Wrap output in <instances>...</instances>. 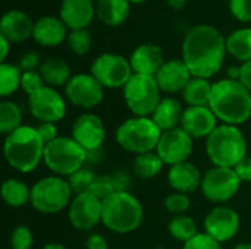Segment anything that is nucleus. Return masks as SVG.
I'll use <instances>...</instances> for the list:
<instances>
[{
    "instance_id": "37",
    "label": "nucleus",
    "mask_w": 251,
    "mask_h": 249,
    "mask_svg": "<svg viewBox=\"0 0 251 249\" xmlns=\"http://www.w3.org/2000/svg\"><path fill=\"white\" fill-rule=\"evenodd\" d=\"M165 207L169 213H172L174 216H179L184 214L190 210L191 207V200L188 197V194H182V192H172L166 197L165 200Z\"/></svg>"
},
{
    "instance_id": "41",
    "label": "nucleus",
    "mask_w": 251,
    "mask_h": 249,
    "mask_svg": "<svg viewBox=\"0 0 251 249\" xmlns=\"http://www.w3.org/2000/svg\"><path fill=\"white\" fill-rule=\"evenodd\" d=\"M221 245L222 244H219L218 241H215L207 233L200 232L193 239H190L188 242H185L182 249H222Z\"/></svg>"
},
{
    "instance_id": "17",
    "label": "nucleus",
    "mask_w": 251,
    "mask_h": 249,
    "mask_svg": "<svg viewBox=\"0 0 251 249\" xmlns=\"http://www.w3.org/2000/svg\"><path fill=\"white\" fill-rule=\"evenodd\" d=\"M72 138L85 151L100 148L106 138V126L100 116L94 113H82L72 125Z\"/></svg>"
},
{
    "instance_id": "49",
    "label": "nucleus",
    "mask_w": 251,
    "mask_h": 249,
    "mask_svg": "<svg viewBox=\"0 0 251 249\" xmlns=\"http://www.w3.org/2000/svg\"><path fill=\"white\" fill-rule=\"evenodd\" d=\"M104 154H106V151L103 150V147L96 148V150H90V151H87V160H85V163L87 164H99V163L103 161Z\"/></svg>"
},
{
    "instance_id": "2",
    "label": "nucleus",
    "mask_w": 251,
    "mask_h": 249,
    "mask_svg": "<svg viewBox=\"0 0 251 249\" xmlns=\"http://www.w3.org/2000/svg\"><path fill=\"white\" fill-rule=\"evenodd\" d=\"M209 107L218 120L240 126L251 117V92L238 79H221L213 84Z\"/></svg>"
},
{
    "instance_id": "26",
    "label": "nucleus",
    "mask_w": 251,
    "mask_h": 249,
    "mask_svg": "<svg viewBox=\"0 0 251 249\" xmlns=\"http://www.w3.org/2000/svg\"><path fill=\"white\" fill-rule=\"evenodd\" d=\"M131 12V3L128 0H99L96 6V15L101 23L107 26L122 25Z\"/></svg>"
},
{
    "instance_id": "22",
    "label": "nucleus",
    "mask_w": 251,
    "mask_h": 249,
    "mask_svg": "<svg viewBox=\"0 0 251 249\" xmlns=\"http://www.w3.org/2000/svg\"><path fill=\"white\" fill-rule=\"evenodd\" d=\"M34 22L22 10H9L0 19V35L10 43H22L32 37Z\"/></svg>"
},
{
    "instance_id": "8",
    "label": "nucleus",
    "mask_w": 251,
    "mask_h": 249,
    "mask_svg": "<svg viewBox=\"0 0 251 249\" xmlns=\"http://www.w3.org/2000/svg\"><path fill=\"white\" fill-rule=\"evenodd\" d=\"M72 195L68 179L53 175L32 185L29 204L43 214H56L71 205Z\"/></svg>"
},
{
    "instance_id": "48",
    "label": "nucleus",
    "mask_w": 251,
    "mask_h": 249,
    "mask_svg": "<svg viewBox=\"0 0 251 249\" xmlns=\"http://www.w3.org/2000/svg\"><path fill=\"white\" fill-rule=\"evenodd\" d=\"M240 68H241V73H240L238 81L251 92V60L246 62V63H241Z\"/></svg>"
},
{
    "instance_id": "44",
    "label": "nucleus",
    "mask_w": 251,
    "mask_h": 249,
    "mask_svg": "<svg viewBox=\"0 0 251 249\" xmlns=\"http://www.w3.org/2000/svg\"><path fill=\"white\" fill-rule=\"evenodd\" d=\"M41 60H40V54L37 51H26L21 59H19V63L18 66L21 68L22 72H31V70H35L37 68L40 69L41 66Z\"/></svg>"
},
{
    "instance_id": "15",
    "label": "nucleus",
    "mask_w": 251,
    "mask_h": 249,
    "mask_svg": "<svg viewBox=\"0 0 251 249\" xmlns=\"http://www.w3.org/2000/svg\"><path fill=\"white\" fill-rule=\"evenodd\" d=\"M191 138L181 126L162 132L159 139L156 153L168 166H175L184 161H188V157L193 153V142Z\"/></svg>"
},
{
    "instance_id": "3",
    "label": "nucleus",
    "mask_w": 251,
    "mask_h": 249,
    "mask_svg": "<svg viewBox=\"0 0 251 249\" xmlns=\"http://www.w3.org/2000/svg\"><path fill=\"white\" fill-rule=\"evenodd\" d=\"M44 148L46 144L41 141L37 128L22 125L4 138L3 154L13 170L31 173L44 160Z\"/></svg>"
},
{
    "instance_id": "12",
    "label": "nucleus",
    "mask_w": 251,
    "mask_h": 249,
    "mask_svg": "<svg viewBox=\"0 0 251 249\" xmlns=\"http://www.w3.org/2000/svg\"><path fill=\"white\" fill-rule=\"evenodd\" d=\"M65 95L71 104L90 110L103 101L104 87L91 73H76L66 84Z\"/></svg>"
},
{
    "instance_id": "14",
    "label": "nucleus",
    "mask_w": 251,
    "mask_h": 249,
    "mask_svg": "<svg viewBox=\"0 0 251 249\" xmlns=\"http://www.w3.org/2000/svg\"><path fill=\"white\" fill-rule=\"evenodd\" d=\"M103 217V201L91 192L75 195L68 208V219L78 230H91Z\"/></svg>"
},
{
    "instance_id": "7",
    "label": "nucleus",
    "mask_w": 251,
    "mask_h": 249,
    "mask_svg": "<svg viewBox=\"0 0 251 249\" xmlns=\"http://www.w3.org/2000/svg\"><path fill=\"white\" fill-rule=\"evenodd\" d=\"M87 151L72 138L59 136L44 148V164L60 178H69L84 167Z\"/></svg>"
},
{
    "instance_id": "53",
    "label": "nucleus",
    "mask_w": 251,
    "mask_h": 249,
    "mask_svg": "<svg viewBox=\"0 0 251 249\" xmlns=\"http://www.w3.org/2000/svg\"><path fill=\"white\" fill-rule=\"evenodd\" d=\"M41 249H68L65 245H62V244H47V245H44Z\"/></svg>"
},
{
    "instance_id": "10",
    "label": "nucleus",
    "mask_w": 251,
    "mask_h": 249,
    "mask_svg": "<svg viewBox=\"0 0 251 249\" xmlns=\"http://www.w3.org/2000/svg\"><path fill=\"white\" fill-rule=\"evenodd\" d=\"M241 183L234 169L213 166L203 175L200 189L207 201L224 205L237 195Z\"/></svg>"
},
{
    "instance_id": "5",
    "label": "nucleus",
    "mask_w": 251,
    "mask_h": 249,
    "mask_svg": "<svg viewBox=\"0 0 251 249\" xmlns=\"http://www.w3.org/2000/svg\"><path fill=\"white\" fill-rule=\"evenodd\" d=\"M143 219L144 208L131 192H115L103 200L101 223L113 233H131L141 226Z\"/></svg>"
},
{
    "instance_id": "38",
    "label": "nucleus",
    "mask_w": 251,
    "mask_h": 249,
    "mask_svg": "<svg viewBox=\"0 0 251 249\" xmlns=\"http://www.w3.org/2000/svg\"><path fill=\"white\" fill-rule=\"evenodd\" d=\"M34 244V236L29 227L21 225L13 229L10 233V248L12 249H31Z\"/></svg>"
},
{
    "instance_id": "29",
    "label": "nucleus",
    "mask_w": 251,
    "mask_h": 249,
    "mask_svg": "<svg viewBox=\"0 0 251 249\" xmlns=\"http://www.w3.org/2000/svg\"><path fill=\"white\" fill-rule=\"evenodd\" d=\"M226 51L241 63L251 60V28H240L226 37Z\"/></svg>"
},
{
    "instance_id": "50",
    "label": "nucleus",
    "mask_w": 251,
    "mask_h": 249,
    "mask_svg": "<svg viewBox=\"0 0 251 249\" xmlns=\"http://www.w3.org/2000/svg\"><path fill=\"white\" fill-rule=\"evenodd\" d=\"M10 41L9 40H6L3 35H0V47H1V50H0V63H4V60H6V57H7V54H9V47H10Z\"/></svg>"
},
{
    "instance_id": "36",
    "label": "nucleus",
    "mask_w": 251,
    "mask_h": 249,
    "mask_svg": "<svg viewBox=\"0 0 251 249\" xmlns=\"http://www.w3.org/2000/svg\"><path fill=\"white\" fill-rule=\"evenodd\" d=\"M96 178H97V175L91 169L82 167L78 172H75L72 176H69L68 182H69V185L72 188V192L75 195H79V194H84V192L90 191V188H91Z\"/></svg>"
},
{
    "instance_id": "55",
    "label": "nucleus",
    "mask_w": 251,
    "mask_h": 249,
    "mask_svg": "<svg viewBox=\"0 0 251 249\" xmlns=\"http://www.w3.org/2000/svg\"><path fill=\"white\" fill-rule=\"evenodd\" d=\"M129 3H144L146 0H128Z\"/></svg>"
},
{
    "instance_id": "43",
    "label": "nucleus",
    "mask_w": 251,
    "mask_h": 249,
    "mask_svg": "<svg viewBox=\"0 0 251 249\" xmlns=\"http://www.w3.org/2000/svg\"><path fill=\"white\" fill-rule=\"evenodd\" d=\"M110 178H112V182H113L116 192H129V188L132 185V179L126 170H122V169L115 170L110 175Z\"/></svg>"
},
{
    "instance_id": "24",
    "label": "nucleus",
    "mask_w": 251,
    "mask_h": 249,
    "mask_svg": "<svg viewBox=\"0 0 251 249\" xmlns=\"http://www.w3.org/2000/svg\"><path fill=\"white\" fill-rule=\"evenodd\" d=\"M68 28L57 16H41L34 22L32 38L43 47H56L68 38Z\"/></svg>"
},
{
    "instance_id": "9",
    "label": "nucleus",
    "mask_w": 251,
    "mask_h": 249,
    "mask_svg": "<svg viewBox=\"0 0 251 249\" xmlns=\"http://www.w3.org/2000/svg\"><path fill=\"white\" fill-rule=\"evenodd\" d=\"M122 90L126 107L138 117H151L162 100V91L154 76L134 73Z\"/></svg>"
},
{
    "instance_id": "40",
    "label": "nucleus",
    "mask_w": 251,
    "mask_h": 249,
    "mask_svg": "<svg viewBox=\"0 0 251 249\" xmlns=\"http://www.w3.org/2000/svg\"><path fill=\"white\" fill-rule=\"evenodd\" d=\"M43 87H46V84H44V79H43L40 72L31 70V72H24L22 73L21 88L24 90V92L28 97L32 95L34 92H37L38 90H41Z\"/></svg>"
},
{
    "instance_id": "31",
    "label": "nucleus",
    "mask_w": 251,
    "mask_h": 249,
    "mask_svg": "<svg viewBox=\"0 0 251 249\" xmlns=\"http://www.w3.org/2000/svg\"><path fill=\"white\" fill-rule=\"evenodd\" d=\"M163 166L165 163L159 157V154L156 151H150V153L135 156L134 163H132V173L140 179L149 181L160 175Z\"/></svg>"
},
{
    "instance_id": "4",
    "label": "nucleus",
    "mask_w": 251,
    "mask_h": 249,
    "mask_svg": "<svg viewBox=\"0 0 251 249\" xmlns=\"http://www.w3.org/2000/svg\"><path fill=\"white\" fill-rule=\"evenodd\" d=\"M206 154L213 166L234 169L247 156V139L234 125H218L206 138Z\"/></svg>"
},
{
    "instance_id": "27",
    "label": "nucleus",
    "mask_w": 251,
    "mask_h": 249,
    "mask_svg": "<svg viewBox=\"0 0 251 249\" xmlns=\"http://www.w3.org/2000/svg\"><path fill=\"white\" fill-rule=\"evenodd\" d=\"M38 72L41 73L44 84L47 87H66V84L71 81V66L66 60L60 57H47L43 60Z\"/></svg>"
},
{
    "instance_id": "13",
    "label": "nucleus",
    "mask_w": 251,
    "mask_h": 249,
    "mask_svg": "<svg viewBox=\"0 0 251 249\" xmlns=\"http://www.w3.org/2000/svg\"><path fill=\"white\" fill-rule=\"evenodd\" d=\"M28 109L40 123H57L66 114V103L63 95L56 88L47 85L28 97Z\"/></svg>"
},
{
    "instance_id": "28",
    "label": "nucleus",
    "mask_w": 251,
    "mask_h": 249,
    "mask_svg": "<svg viewBox=\"0 0 251 249\" xmlns=\"http://www.w3.org/2000/svg\"><path fill=\"white\" fill-rule=\"evenodd\" d=\"M212 90H213V84H210L209 79L193 76V79L182 91V98L188 104V107L209 106Z\"/></svg>"
},
{
    "instance_id": "39",
    "label": "nucleus",
    "mask_w": 251,
    "mask_h": 249,
    "mask_svg": "<svg viewBox=\"0 0 251 249\" xmlns=\"http://www.w3.org/2000/svg\"><path fill=\"white\" fill-rule=\"evenodd\" d=\"M93 195H96L97 198H100L101 201L109 198L112 194H115V186H113V182H112V178L110 175H101V176H97L90 188V191Z\"/></svg>"
},
{
    "instance_id": "32",
    "label": "nucleus",
    "mask_w": 251,
    "mask_h": 249,
    "mask_svg": "<svg viewBox=\"0 0 251 249\" xmlns=\"http://www.w3.org/2000/svg\"><path fill=\"white\" fill-rule=\"evenodd\" d=\"M168 232L169 235L178 241V242H188L190 239H193L199 232L197 223L194 222L193 217L187 216V214H179V216H174L168 225Z\"/></svg>"
},
{
    "instance_id": "51",
    "label": "nucleus",
    "mask_w": 251,
    "mask_h": 249,
    "mask_svg": "<svg viewBox=\"0 0 251 249\" xmlns=\"http://www.w3.org/2000/svg\"><path fill=\"white\" fill-rule=\"evenodd\" d=\"M169 7H172L174 10H182L187 4L188 0H166Z\"/></svg>"
},
{
    "instance_id": "20",
    "label": "nucleus",
    "mask_w": 251,
    "mask_h": 249,
    "mask_svg": "<svg viewBox=\"0 0 251 249\" xmlns=\"http://www.w3.org/2000/svg\"><path fill=\"white\" fill-rule=\"evenodd\" d=\"M96 7L93 0H62L59 18L68 29H85L94 19Z\"/></svg>"
},
{
    "instance_id": "19",
    "label": "nucleus",
    "mask_w": 251,
    "mask_h": 249,
    "mask_svg": "<svg viewBox=\"0 0 251 249\" xmlns=\"http://www.w3.org/2000/svg\"><path fill=\"white\" fill-rule=\"evenodd\" d=\"M181 128L191 138H207L218 128V117L209 106L187 107L182 114Z\"/></svg>"
},
{
    "instance_id": "56",
    "label": "nucleus",
    "mask_w": 251,
    "mask_h": 249,
    "mask_svg": "<svg viewBox=\"0 0 251 249\" xmlns=\"http://www.w3.org/2000/svg\"><path fill=\"white\" fill-rule=\"evenodd\" d=\"M156 249H165V248H156Z\"/></svg>"
},
{
    "instance_id": "25",
    "label": "nucleus",
    "mask_w": 251,
    "mask_h": 249,
    "mask_svg": "<svg viewBox=\"0 0 251 249\" xmlns=\"http://www.w3.org/2000/svg\"><path fill=\"white\" fill-rule=\"evenodd\" d=\"M184 110L185 109H182L181 103L176 98H174V97H162V100L157 104L151 119L160 128L162 132L171 131V129H175V128L181 126Z\"/></svg>"
},
{
    "instance_id": "42",
    "label": "nucleus",
    "mask_w": 251,
    "mask_h": 249,
    "mask_svg": "<svg viewBox=\"0 0 251 249\" xmlns=\"http://www.w3.org/2000/svg\"><path fill=\"white\" fill-rule=\"evenodd\" d=\"M229 12L240 22H251V0H229Z\"/></svg>"
},
{
    "instance_id": "47",
    "label": "nucleus",
    "mask_w": 251,
    "mask_h": 249,
    "mask_svg": "<svg viewBox=\"0 0 251 249\" xmlns=\"http://www.w3.org/2000/svg\"><path fill=\"white\" fill-rule=\"evenodd\" d=\"M85 247H87V249H109V244H107V241H106V238L103 235L91 233L87 238Z\"/></svg>"
},
{
    "instance_id": "21",
    "label": "nucleus",
    "mask_w": 251,
    "mask_h": 249,
    "mask_svg": "<svg viewBox=\"0 0 251 249\" xmlns=\"http://www.w3.org/2000/svg\"><path fill=\"white\" fill-rule=\"evenodd\" d=\"M166 60L162 47L153 43H146L138 45L129 57V63L134 73L147 75V76H156V73L159 72V69L163 66Z\"/></svg>"
},
{
    "instance_id": "33",
    "label": "nucleus",
    "mask_w": 251,
    "mask_h": 249,
    "mask_svg": "<svg viewBox=\"0 0 251 249\" xmlns=\"http://www.w3.org/2000/svg\"><path fill=\"white\" fill-rule=\"evenodd\" d=\"M22 126V112L19 106L10 100H1L0 103V132L7 136L13 131Z\"/></svg>"
},
{
    "instance_id": "34",
    "label": "nucleus",
    "mask_w": 251,
    "mask_h": 249,
    "mask_svg": "<svg viewBox=\"0 0 251 249\" xmlns=\"http://www.w3.org/2000/svg\"><path fill=\"white\" fill-rule=\"evenodd\" d=\"M22 70L13 63H0V97L7 98L18 88H21Z\"/></svg>"
},
{
    "instance_id": "1",
    "label": "nucleus",
    "mask_w": 251,
    "mask_h": 249,
    "mask_svg": "<svg viewBox=\"0 0 251 249\" xmlns=\"http://www.w3.org/2000/svg\"><path fill=\"white\" fill-rule=\"evenodd\" d=\"M226 38L212 25L191 28L182 41V60L196 78H212L224 65Z\"/></svg>"
},
{
    "instance_id": "54",
    "label": "nucleus",
    "mask_w": 251,
    "mask_h": 249,
    "mask_svg": "<svg viewBox=\"0 0 251 249\" xmlns=\"http://www.w3.org/2000/svg\"><path fill=\"white\" fill-rule=\"evenodd\" d=\"M232 249H251V242H243V244H238L237 247H234Z\"/></svg>"
},
{
    "instance_id": "11",
    "label": "nucleus",
    "mask_w": 251,
    "mask_h": 249,
    "mask_svg": "<svg viewBox=\"0 0 251 249\" xmlns=\"http://www.w3.org/2000/svg\"><path fill=\"white\" fill-rule=\"evenodd\" d=\"M90 73L104 88H124L134 75L131 63L118 53H103L91 65Z\"/></svg>"
},
{
    "instance_id": "6",
    "label": "nucleus",
    "mask_w": 251,
    "mask_h": 249,
    "mask_svg": "<svg viewBox=\"0 0 251 249\" xmlns=\"http://www.w3.org/2000/svg\"><path fill=\"white\" fill-rule=\"evenodd\" d=\"M160 136L162 131L151 117L138 116L124 120L115 132L119 147L135 156L156 151Z\"/></svg>"
},
{
    "instance_id": "46",
    "label": "nucleus",
    "mask_w": 251,
    "mask_h": 249,
    "mask_svg": "<svg viewBox=\"0 0 251 249\" xmlns=\"http://www.w3.org/2000/svg\"><path fill=\"white\" fill-rule=\"evenodd\" d=\"M235 173L238 175L241 182H247L251 183V156H246L235 167H234Z\"/></svg>"
},
{
    "instance_id": "30",
    "label": "nucleus",
    "mask_w": 251,
    "mask_h": 249,
    "mask_svg": "<svg viewBox=\"0 0 251 249\" xmlns=\"http://www.w3.org/2000/svg\"><path fill=\"white\" fill-rule=\"evenodd\" d=\"M1 198L6 205L21 208L31 201V189L19 179H6L1 185Z\"/></svg>"
},
{
    "instance_id": "52",
    "label": "nucleus",
    "mask_w": 251,
    "mask_h": 249,
    "mask_svg": "<svg viewBox=\"0 0 251 249\" xmlns=\"http://www.w3.org/2000/svg\"><path fill=\"white\" fill-rule=\"evenodd\" d=\"M240 73H241V68L240 66H232L228 70V78L229 79H240Z\"/></svg>"
},
{
    "instance_id": "18",
    "label": "nucleus",
    "mask_w": 251,
    "mask_h": 249,
    "mask_svg": "<svg viewBox=\"0 0 251 249\" xmlns=\"http://www.w3.org/2000/svg\"><path fill=\"white\" fill-rule=\"evenodd\" d=\"M154 78L162 92L175 94L184 91L193 75L182 59H171L163 63Z\"/></svg>"
},
{
    "instance_id": "35",
    "label": "nucleus",
    "mask_w": 251,
    "mask_h": 249,
    "mask_svg": "<svg viewBox=\"0 0 251 249\" xmlns=\"http://www.w3.org/2000/svg\"><path fill=\"white\" fill-rule=\"evenodd\" d=\"M66 41H68V47L71 48V51L76 56H85L93 45V37L87 28L71 31L68 34Z\"/></svg>"
},
{
    "instance_id": "16",
    "label": "nucleus",
    "mask_w": 251,
    "mask_h": 249,
    "mask_svg": "<svg viewBox=\"0 0 251 249\" xmlns=\"http://www.w3.org/2000/svg\"><path fill=\"white\" fill-rule=\"evenodd\" d=\"M204 233L212 236L219 244L229 242L240 230V216L228 205H218L204 217Z\"/></svg>"
},
{
    "instance_id": "23",
    "label": "nucleus",
    "mask_w": 251,
    "mask_h": 249,
    "mask_svg": "<svg viewBox=\"0 0 251 249\" xmlns=\"http://www.w3.org/2000/svg\"><path fill=\"white\" fill-rule=\"evenodd\" d=\"M203 176L196 164L191 161H184L169 167L168 182L174 192L191 194L201 186Z\"/></svg>"
},
{
    "instance_id": "45",
    "label": "nucleus",
    "mask_w": 251,
    "mask_h": 249,
    "mask_svg": "<svg viewBox=\"0 0 251 249\" xmlns=\"http://www.w3.org/2000/svg\"><path fill=\"white\" fill-rule=\"evenodd\" d=\"M37 132L41 138V141L47 145L51 141H54L56 138H59L57 135V128L56 123H49V122H43L37 126Z\"/></svg>"
}]
</instances>
